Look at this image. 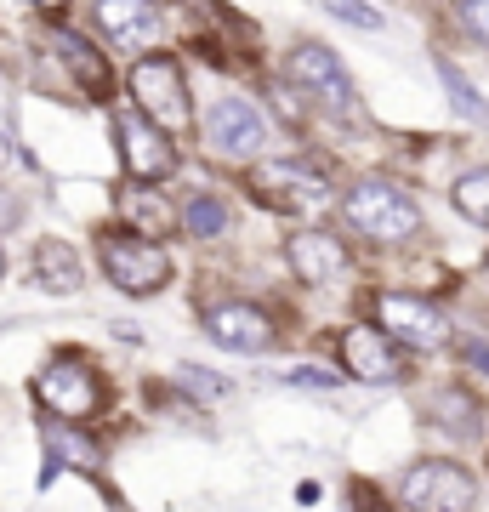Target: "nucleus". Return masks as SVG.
<instances>
[{
    "label": "nucleus",
    "instance_id": "obj_2",
    "mask_svg": "<svg viewBox=\"0 0 489 512\" xmlns=\"http://www.w3.org/2000/svg\"><path fill=\"white\" fill-rule=\"evenodd\" d=\"M131 103L143 120L171 137V131L194 126V103H188V80H182V63L171 52H148L131 63Z\"/></svg>",
    "mask_w": 489,
    "mask_h": 512
},
{
    "label": "nucleus",
    "instance_id": "obj_26",
    "mask_svg": "<svg viewBox=\"0 0 489 512\" xmlns=\"http://www.w3.org/2000/svg\"><path fill=\"white\" fill-rule=\"evenodd\" d=\"M29 6H35V12H46V18H63V12H69V0H29Z\"/></svg>",
    "mask_w": 489,
    "mask_h": 512
},
{
    "label": "nucleus",
    "instance_id": "obj_3",
    "mask_svg": "<svg viewBox=\"0 0 489 512\" xmlns=\"http://www.w3.org/2000/svg\"><path fill=\"white\" fill-rule=\"evenodd\" d=\"M342 217L353 234L376 239V245H399L421 228V205L399 183H359L342 194Z\"/></svg>",
    "mask_w": 489,
    "mask_h": 512
},
{
    "label": "nucleus",
    "instance_id": "obj_6",
    "mask_svg": "<svg viewBox=\"0 0 489 512\" xmlns=\"http://www.w3.org/2000/svg\"><path fill=\"white\" fill-rule=\"evenodd\" d=\"M404 512H472L478 507V478L461 461H416L399 484Z\"/></svg>",
    "mask_w": 489,
    "mask_h": 512
},
{
    "label": "nucleus",
    "instance_id": "obj_17",
    "mask_svg": "<svg viewBox=\"0 0 489 512\" xmlns=\"http://www.w3.org/2000/svg\"><path fill=\"white\" fill-rule=\"evenodd\" d=\"M126 217H131V234L143 239H165L177 228V211H165L154 194H126Z\"/></svg>",
    "mask_w": 489,
    "mask_h": 512
},
{
    "label": "nucleus",
    "instance_id": "obj_15",
    "mask_svg": "<svg viewBox=\"0 0 489 512\" xmlns=\"http://www.w3.org/2000/svg\"><path fill=\"white\" fill-rule=\"evenodd\" d=\"M29 274H35L40 291L74 296V291H80V279H86V268H80L74 245H63V239H40V245H35V262H29Z\"/></svg>",
    "mask_w": 489,
    "mask_h": 512
},
{
    "label": "nucleus",
    "instance_id": "obj_24",
    "mask_svg": "<svg viewBox=\"0 0 489 512\" xmlns=\"http://www.w3.org/2000/svg\"><path fill=\"white\" fill-rule=\"evenodd\" d=\"M285 382L290 387H342V376H330L325 365H302V370H290Z\"/></svg>",
    "mask_w": 489,
    "mask_h": 512
},
{
    "label": "nucleus",
    "instance_id": "obj_18",
    "mask_svg": "<svg viewBox=\"0 0 489 512\" xmlns=\"http://www.w3.org/2000/svg\"><path fill=\"white\" fill-rule=\"evenodd\" d=\"M450 200H455V211H461L467 222L489 228V171H467V177L450 188Z\"/></svg>",
    "mask_w": 489,
    "mask_h": 512
},
{
    "label": "nucleus",
    "instance_id": "obj_8",
    "mask_svg": "<svg viewBox=\"0 0 489 512\" xmlns=\"http://www.w3.org/2000/svg\"><path fill=\"white\" fill-rule=\"evenodd\" d=\"M205 148L217 154V160H256L262 143H268V126H262V114L245 103V97H217L211 109H205Z\"/></svg>",
    "mask_w": 489,
    "mask_h": 512
},
{
    "label": "nucleus",
    "instance_id": "obj_13",
    "mask_svg": "<svg viewBox=\"0 0 489 512\" xmlns=\"http://www.w3.org/2000/svg\"><path fill=\"white\" fill-rule=\"evenodd\" d=\"M285 262L302 285H336L347 274V245L336 234H319V228H302V234L285 239Z\"/></svg>",
    "mask_w": 489,
    "mask_h": 512
},
{
    "label": "nucleus",
    "instance_id": "obj_1",
    "mask_svg": "<svg viewBox=\"0 0 489 512\" xmlns=\"http://www.w3.org/2000/svg\"><path fill=\"white\" fill-rule=\"evenodd\" d=\"M97 262H103L114 291H126V296H154L171 285V251L160 239L131 234V228H103L97 234Z\"/></svg>",
    "mask_w": 489,
    "mask_h": 512
},
{
    "label": "nucleus",
    "instance_id": "obj_21",
    "mask_svg": "<svg viewBox=\"0 0 489 512\" xmlns=\"http://www.w3.org/2000/svg\"><path fill=\"white\" fill-rule=\"evenodd\" d=\"M46 444H52V456L74 461V467H97V444L80 439V433H69V427H52V433H46Z\"/></svg>",
    "mask_w": 489,
    "mask_h": 512
},
{
    "label": "nucleus",
    "instance_id": "obj_10",
    "mask_svg": "<svg viewBox=\"0 0 489 512\" xmlns=\"http://www.w3.org/2000/svg\"><path fill=\"white\" fill-rule=\"evenodd\" d=\"M342 370L370 387H387V382H404V353L393 348L387 330L353 325V330H342Z\"/></svg>",
    "mask_w": 489,
    "mask_h": 512
},
{
    "label": "nucleus",
    "instance_id": "obj_9",
    "mask_svg": "<svg viewBox=\"0 0 489 512\" xmlns=\"http://www.w3.org/2000/svg\"><path fill=\"white\" fill-rule=\"evenodd\" d=\"M114 137H120V160H126L131 177H143V183L171 177L177 148H171V137H165L154 120H143L137 109H120V114H114Z\"/></svg>",
    "mask_w": 489,
    "mask_h": 512
},
{
    "label": "nucleus",
    "instance_id": "obj_4",
    "mask_svg": "<svg viewBox=\"0 0 489 512\" xmlns=\"http://www.w3.org/2000/svg\"><path fill=\"white\" fill-rule=\"evenodd\" d=\"M251 188L256 200L273 205V211H285V217H325L336 194H330V177L325 171H313L302 160H268L251 171Z\"/></svg>",
    "mask_w": 489,
    "mask_h": 512
},
{
    "label": "nucleus",
    "instance_id": "obj_20",
    "mask_svg": "<svg viewBox=\"0 0 489 512\" xmlns=\"http://www.w3.org/2000/svg\"><path fill=\"white\" fill-rule=\"evenodd\" d=\"M438 80H444V92H450V103H455L461 114H467V120H484V114H489V109H484V97L472 92V80H467L461 69H455L450 57H438Z\"/></svg>",
    "mask_w": 489,
    "mask_h": 512
},
{
    "label": "nucleus",
    "instance_id": "obj_7",
    "mask_svg": "<svg viewBox=\"0 0 489 512\" xmlns=\"http://www.w3.org/2000/svg\"><path fill=\"white\" fill-rule=\"evenodd\" d=\"M35 399H40V410H52L57 421H91L103 410V376H97L86 359L63 353V359H52V365L35 376Z\"/></svg>",
    "mask_w": 489,
    "mask_h": 512
},
{
    "label": "nucleus",
    "instance_id": "obj_16",
    "mask_svg": "<svg viewBox=\"0 0 489 512\" xmlns=\"http://www.w3.org/2000/svg\"><path fill=\"white\" fill-rule=\"evenodd\" d=\"M52 46H57V57L69 63V74L86 86L91 97H109V63H103V52H97L91 40H80V35H69V29H63Z\"/></svg>",
    "mask_w": 489,
    "mask_h": 512
},
{
    "label": "nucleus",
    "instance_id": "obj_12",
    "mask_svg": "<svg viewBox=\"0 0 489 512\" xmlns=\"http://www.w3.org/2000/svg\"><path fill=\"white\" fill-rule=\"evenodd\" d=\"M205 336L228 353H268L273 348V319L256 302H222L205 313Z\"/></svg>",
    "mask_w": 489,
    "mask_h": 512
},
{
    "label": "nucleus",
    "instance_id": "obj_23",
    "mask_svg": "<svg viewBox=\"0 0 489 512\" xmlns=\"http://www.w3.org/2000/svg\"><path fill=\"white\" fill-rule=\"evenodd\" d=\"M461 23H467L472 40H484L489 46V0H461Z\"/></svg>",
    "mask_w": 489,
    "mask_h": 512
},
{
    "label": "nucleus",
    "instance_id": "obj_11",
    "mask_svg": "<svg viewBox=\"0 0 489 512\" xmlns=\"http://www.w3.org/2000/svg\"><path fill=\"white\" fill-rule=\"evenodd\" d=\"M376 330H387L404 348H438L444 342V319L410 291H376Z\"/></svg>",
    "mask_w": 489,
    "mask_h": 512
},
{
    "label": "nucleus",
    "instance_id": "obj_19",
    "mask_svg": "<svg viewBox=\"0 0 489 512\" xmlns=\"http://www.w3.org/2000/svg\"><path fill=\"white\" fill-rule=\"evenodd\" d=\"M182 228L194 239H217L222 228H228V211H222L217 194H194V200L182 205Z\"/></svg>",
    "mask_w": 489,
    "mask_h": 512
},
{
    "label": "nucleus",
    "instance_id": "obj_27",
    "mask_svg": "<svg viewBox=\"0 0 489 512\" xmlns=\"http://www.w3.org/2000/svg\"><path fill=\"white\" fill-rule=\"evenodd\" d=\"M0 279H6V251H0Z\"/></svg>",
    "mask_w": 489,
    "mask_h": 512
},
{
    "label": "nucleus",
    "instance_id": "obj_5",
    "mask_svg": "<svg viewBox=\"0 0 489 512\" xmlns=\"http://www.w3.org/2000/svg\"><path fill=\"white\" fill-rule=\"evenodd\" d=\"M290 86L308 97V103H319L325 114H336V120H347V114H359V92H353V74H347V63L330 46H319V40H302L296 52H290L285 63Z\"/></svg>",
    "mask_w": 489,
    "mask_h": 512
},
{
    "label": "nucleus",
    "instance_id": "obj_25",
    "mask_svg": "<svg viewBox=\"0 0 489 512\" xmlns=\"http://www.w3.org/2000/svg\"><path fill=\"white\" fill-rule=\"evenodd\" d=\"M467 370L472 376H489V342H467Z\"/></svg>",
    "mask_w": 489,
    "mask_h": 512
},
{
    "label": "nucleus",
    "instance_id": "obj_28",
    "mask_svg": "<svg viewBox=\"0 0 489 512\" xmlns=\"http://www.w3.org/2000/svg\"><path fill=\"white\" fill-rule=\"evenodd\" d=\"M484 274H489V251H484Z\"/></svg>",
    "mask_w": 489,
    "mask_h": 512
},
{
    "label": "nucleus",
    "instance_id": "obj_22",
    "mask_svg": "<svg viewBox=\"0 0 489 512\" xmlns=\"http://www.w3.org/2000/svg\"><path fill=\"white\" fill-rule=\"evenodd\" d=\"M325 6L342 23H353V29H381V12L370 6V0H325Z\"/></svg>",
    "mask_w": 489,
    "mask_h": 512
},
{
    "label": "nucleus",
    "instance_id": "obj_14",
    "mask_svg": "<svg viewBox=\"0 0 489 512\" xmlns=\"http://www.w3.org/2000/svg\"><path fill=\"white\" fill-rule=\"evenodd\" d=\"M97 29H103L114 46L143 52V46H154V35H160V12H154V0H97Z\"/></svg>",
    "mask_w": 489,
    "mask_h": 512
}]
</instances>
